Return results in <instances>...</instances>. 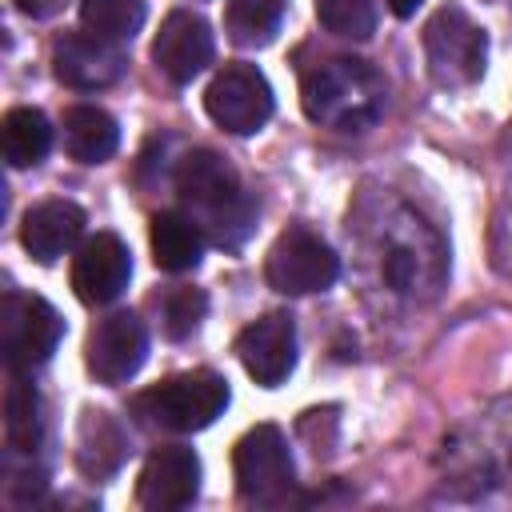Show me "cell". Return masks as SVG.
I'll use <instances>...</instances> for the list:
<instances>
[{
  "instance_id": "obj_1",
  "label": "cell",
  "mask_w": 512,
  "mask_h": 512,
  "mask_svg": "<svg viewBox=\"0 0 512 512\" xmlns=\"http://www.w3.org/2000/svg\"><path fill=\"white\" fill-rule=\"evenodd\" d=\"M176 192L188 208V216L204 228L208 244L240 248L256 224V204L244 192L240 176L228 160H220L208 148H196L176 168Z\"/></svg>"
},
{
  "instance_id": "obj_2",
  "label": "cell",
  "mask_w": 512,
  "mask_h": 512,
  "mask_svg": "<svg viewBox=\"0 0 512 512\" xmlns=\"http://www.w3.org/2000/svg\"><path fill=\"white\" fill-rule=\"evenodd\" d=\"M300 104L312 124H324L336 132H364L384 116L388 84L368 60L332 56L304 76Z\"/></svg>"
},
{
  "instance_id": "obj_3",
  "label": "cell",
  "mask_w": 512,
  "mask_h": 512,
  "mask_svg": "<svg viewBox=\"0 0 512 512\" xmlns=\"http://www.w3.org/2000/svg\"><path fill=\"white\" fill-rule=\"evenodd\" d=\"M224 408H228V384L212 368L168 376L132 400V412L148 428H164V432H200L216 416H224Z\"/></svg>"
},
{
  "instance_id": "obj_4",
  "label": "cell",
  "mask_w": 512,
  "mask_h": 512,
  "mask_svg": "<svg viewBox=\"0 0 512 512\" xmlns=\"http://www.w3.org/2000/svg\"><path fill=\"white\" fill-rule=\"evenodd\" d=\"M424 56H428V72L440 88H468L484 76L488 36L464 8L444 4L424 24Z\"/></svg>"
},
{
  "instance_id": "obj_5",
  "label": "cell",
  "mask_w": 512,
  "mask_h": 512,
  "mask_svg": "<svg viewBox=\"0 0 512 512\" xmlns=\"http://www.w3.org/2000/svg\"><path fill=\"white\" fill-rule=\"evenodd\" d=\"M232 472H236V488H240L244 500L280 504L292 492V480H296L284 432L276 424L248 428L232 448Z\"/></svg>"
},
{
  "instance_id": "obj_6",
  "label": "cell",
  "mask_w": 512,
  "mask_h": 512,
  "mask_svg": "<svg viewBox=\"0 0 512 512\" xmlns=\"http://www.w3.org/2000/svg\"><path fill=\"white\" fill-rule=\"evenodd\" d=\"M64 320L44 296L28 292H4L0 304V352L8 372H24L44 364L60 344Z\"/></svg>"
},
{
  "instance_id": "obj_7",
  "label": "cell",
  "mask_w": 512,
  "mask_h": 512,
  "mask_svg": "<svg viewBox=\"0 0 512 512\" xmlns=\"http://www.w3.org/2000/svg\"><path fill=\"white\" fill-rule=\"evenodd\" d=\"M264 276L276 292L284 296H308V292H324L336 284L340 276V256L328 248V240H320L308 228H288L276 236V244L268 248L264 260Z\"/></svg>"
},
{
  "instance_id": "obj_8",
  "label": "cell",
  "mask_w": 512,
  "mask_h": 512,
  "mask_svg": "<svg viewBox=\"0 0 512 512\" xmlns=\"http://www.w3.org/2000/svg\"><path fill=\"white\" fill-rule=\"evenodd\" d=\"M204 108L224 132L252 136L272 116V84L252 64H224L204 92Z\"/></svg>"
},
{
  "instance_id": "obj_9",
  "label": "cell",
  "mask_w": 512,
  "mask_h": 512,
  "mask_svg": "<svg viewBox=\"0 0 512 512\" xmlns=\"http://www.w3.org/2000/svg\"><path fill=\"white\" fill-rule=\"evenodd\" d=\"M148 356V332L136 312H112L104 316L88 336V372L100 384H124L140 372Z\"/></svg>"
},
{
  "instance_id": "obj_10",
  "label": "cell",
  "mask_w": 512,
  "mask_h": 512,
  "mask_svg": "<svg viewBox=\"0 0 512 512\" xmlns=\"http://www.w3.org/2000/svg\"><path fill=\"white\" fill-rule=\"evenodd\" d=\"M212 52H216V40H212L208 20L188 12V8L168 12L160 32H156V40H152V60L172 84L196 80L212 64Z\"/></svg>"
},
{
  "instance_id": "obj_11",
  "label": "cell",
  "mask_w": 512,
  "mask_h": 512,
  "mask_svg": "<svg viewBox=\"0 0 512 512\" xmlns=\"http://www.w3.org/2000/svg\"><path fill=\"white\" fill-rule=\"evenodd\" d=\"M236 356H240L244 372L256 384H264V388L284 384L296 368V324H292V316L268 312V316L252 320L236 336Z\"/></svg>"
},
{
  "instance_id": "obj_12",
  "label": "cell",
  "mask_w": 512,
  "mask_h": 512,
  "mask_svg": "<svg viewBox=\"0 0 512 512\" xmlns=\"http://www.w3.org/2000/svg\"><path fill=\"white\" fill-rule=\"evenodd\" d=\"M196 492H200V460L192 448H180V444L156 448L144 460L140 480H136V504L148 512L188 508L196 500Z\"/></svg>"
},
{
  "instance_id": "obj_13",
  "label": "cell",
  "mask_w": 512,
  "mask_h": 512,
  "mask_svg": "<svg viewBox=\"0 0 512 512\" xmlns=\"http://www.w3.org/2000/svg\"><path fill=\"white\" fill-rule=\"evenodd\" d=\"M132 276V252L116 232L88 236L72 256V288L84 304H112Z\"/></svg>"
},
{
  "instance_id": "obj_14",
  "label": "cell",
  "mask_w": 512,
  "mask_h": 512,
  "mask_svg": "<svg viewBox=\"0 0 512 512\" xmlns=\"http://www.w3.org/2000/svg\"><path fill=\"white\" fill-rule=\"evenodd\" d=\"M124 68H128L124 52L92 32H68L52 44V72L60 84H68L76 92L112 88L124 76Z\"/></svg>"
},
{
  "instance_id": "obj_15",
  "label": "cell",
  "mask_w": 512,
  "mask_h": 512,
  "mask_svg": "<svg viewBox=\"0 0 512 512\" xmlns=\"http://www.w3.org/2000/svg\"><path fill=\"white\" fill-rule=\"evenodd\" d=\"M80 236H84V212L72 200H44L28 208L20 224V244L40 264H56L64 252L80 244Z\"/></svg>"
},
{
  "instance_id": "obj_16",
  "label": "cell",
  "mask_w": 512,
  "mask_h": 512,
  "mask_svg": "<svg viewBox=\"0 0 512 512\" xmlns=\"http://www.w3.org/2000/svg\"><path fill=\"white\" fill-rule=\"evenodd\" d=\"M204 228L188 212H156L152 216V260L164 272H192L204 256Z\"/></svg>"
},
{
  "instance_id": "obj_17",
  "label": "cell",
  "mask_w": 512,
  "mask_h": 512,
  "mask_svg": "<svg viewBox=\"0 0 512 512\" xmlns=\"http://www.w3.org/2000/svg\"><path fill=\"white\" fill-rule=\"evenodd\" d=\"M64 148L80 164H104L120 148V128L104 108L76 104L64 112Z\"/></svg>"
},
{
  "instance_id": "obj_18",
  "label": "cell",
  "mask_w": 512,
  "mask_h": 512,
  "mask_svg": "<svg viewBox=\"0 0 512 512\" xmlns=\"http://www.w3.org/2000/svg\"><path fill=\"white\" fill-rule=\"evenodd\" d=\"M0 140H4V160L12 168H32L52 148V124L40 108H12L0 124Z\"/></svg>"
},
{
  "instance_id": "obj_19",
  "label": "cell",
  "mask_w": 512,
  "mask_h": 512,
  "mask_svg": "<svg viewBox=\"0 0 512 512\" xmlns=\"http://www.w3.org/2000/svg\"><path fill=\"white\" fill-rule=\"evenodd\" d=\"M380 272H384V280H388L392 292L416 296L420 288L436 284V276H440V252H424L412 240H388L384 260H380Z\"/></svg>"
},
{
  "instance_id": "obj_20",
  "label": "cell",
  "mask_w": 512,
  "mask_h": 512,
  "mask_svg": "<svg viewBox=\"0 0 512 512\" xmlns=\"http://www.w3.org/2000/svg\"><path fill=\"white\" fill-rule=\"evenodd\" d=\"M76 460H80V468L88 476H108V472L120 468V460H124V436H120V428L112 424L108 412H84Z\"/></svg>"
},
{
  "instance_id": "obj_21",
  "label": "cell",
  "mask_w": 512,
  "mask_h": 512,
  "mask_svg": "<svg viewBox=\"0 0 512 512\" xmlns=\"http://www.w3.org/2000/svg\"><path fill=\"white\" fill-rule=\"evenodd\" d=\"M148 4L144 0H80V20L84 32L108 40V44H124L144 28Z\"/></svg>"
},
{
  "instance_id": "obj_22",
  "label": "cell",
  "mask_w": 512,
  "mask_h": 512,
  "mask_svg": "<svg viewBox=\"0 0 512 512\" xmlns=\"http://www.w3.org/2000/svg\"><path fill=\"white\" fill-rule=\"evenodd\" d=\"M4 428H8V448L12 452H36L40 448V436H44V420H40V396L36 388L12 372V384H8V400H4Z\"/></svg>"
},
{
  "instance_id": "obj_23",
  "label": "cell",
  "mask_w": 512,
  "mask_h": 512,
  "mask_svg": "<svg viewBox=\"0 0 512 512\" xmlns=\"http://www.w3.org/2000/svg\"><path fill=\"white\" fill-rule=\"evenodd\" d=\"M284 4H288V0H228L224 24H228L232 44H240V48H260V44H268V40L280 32Z\"/></svg>"
},
{
  "instance_id": "obj_24",
  "label": "cell",
  "mask_w": 512,
  "mask_h": 512,
  "mask_svg": "<svg viewBox=\"0 0 512 512\" xmlns=\"http://www.w3.org/2000/svg\"><path fill=\"white\" fill-rule=\"evenodd\" d=\"M316 16L332 36L344 40H368L376 32L372 0H316Z\"/></svg>"
},
{
  "instance_id": "obj_25",
  "label": "cell",
  "mask_w": 512,
  "mask_h": 512,
  "mask_svg": "<svg viewBox=\"0 0 512 512\" xmlns=\"http://www.w3.org/2000/svg\"><path fill=\"white\" fill-rule=\"evenodd\" d=\"M204 312H208V296L200 288H172L160 300V328L168 340H184L200 328Z\"/></svg>"
},
{
  "instance_id": "obj_26",
  "label": "cell",
  "mask_w": 512,
  "mask_h": 512,
  "mask_svg": "<svg viewBox=\"0 0 512 512\" xmlns=\"http://www.w3.org/2000/svg\"><path fill=\"white\" fill-rule=\"evenodd\" d=\"M12 4H16V12H24L32 20H48V16H56L64 8V0H12Z\"/></svg>"
},
{
  "instance_id": "obj_27",
  "label": "cell",
  "mask_w": 512,
  "mask_h": 512,
  "mask_svg": "<svg viewBox=\"0 0 512 512\" xmlns=\"http://www.w3.org/2000/svg\"><path fill=\"white\" fill-rule=\"evenodd\" d=\"M384 4H388V12H392V16L408 20V16H416V8H420L424 0H384Z\"/></svg>"
}]
</instances>
